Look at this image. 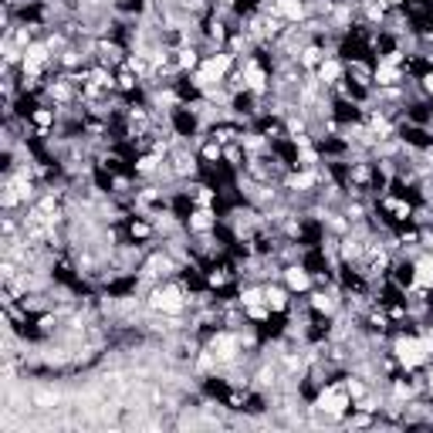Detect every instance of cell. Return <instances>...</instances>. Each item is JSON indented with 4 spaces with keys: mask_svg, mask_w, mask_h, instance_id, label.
Segmentation results:
<instances>
[{
    "mask_svg": "<svg viewBox=\"0 0 433 433\" xmlns=\"http://www.w3.org/2000/svg\"><path fill=\"white\" fill-rule=\"evenodd\" d=\"M396 78H400V71H396V65H392V61H383V65L376 68V82H383V85H392Z\"/></svg>",
    "mask_w": 433,
    "mask_h": 433,
    "instance_id": "6",
    "label": "cell"
},
{
    "mask_svg": "<svg viewBox=\"0 0 433 433\" xmlns=\"http://www.w3.org/2000/svg\"><path fill=\"white\" fill-rule=\"evenodd\" d=\"M338 71H342V68H338L335 61H322V68H318L322 82H335V78H338Z\"/></svg>",
    "mask_w": 433,
    "mask_h": 433,
    "instance_id": "10",
    "label": "cell"
},
{
    "mask_svg": "<svg viewBox=\"0 0 433 433\" xmlns=\"http://www.w3.org/2000/svg\"><path fill=\"white\" fill-rule=\"evenodd\" d=\"M153 166H156V159H142V163H139V170H142V173H149Z\"/></svg>",
    "mask_w": 433,
    "mask_h": 433,
    "instance_id": "20",
    "label": "cell"
},
{
    "mask_svg": "<svg viewBox=\"0 0 433 433\" xmlns=\"http://www.w3.org/2000/svg\"><path fill=\"white\" fill-rule=\"evenodd\" d=\"M257 302H261V291H244V305H251V308H254Z\"/></svg>",
    "mask_w": 433,
    "mask_h": 433,
    "instance_id": "18",
    "label": "cell"
},
{
    "mask_svg": "<svg viewBox=\"0 0 433 433\" xmlns=\"http://www.w3.org/2000/svg\"><path fill=\"white\" fill-rule=\"evenodd\" d=\"M311 183H315V176H311V173H302V176H294V180H291V186H311Z\"/></svg>",
    "mask_w": 433,
    "mask_h": 433,
    "instance_id": "14",
    "label": "cell"
},
{
    "mask_svg": "<svg viewBox=\"0 0 433 433\" xmlns=\"http://www.w3.org/2000/svg\"><path fill=\"white\" fill-rule=\"evenodd\" d=\"M206 68H210V71H217V74H223V71L230 68V54H217V58L210 61V65H206Z\"/></svg>",
    "mask_w": 433,
    "mask_h": 433,
    "instance_id": "11",
    "label": "cell"
},
{
    "mask_svg": "<svg viewBox=\"0 0 433 433\" xmlns=\"http://www.w3.org/2000/svg\"><path fill=\"white\" fill-rule=\"evenodd\" d=\"M278 14L298 21V17H302V4H298V0H278Z\"/></svg>",
    "mask_w": 433,
    "mask_h": 433,
    "instance_id": "7",
    "label": "cell"
},
{
    "mask_svg": "<svg viewBox=\"0 0 433 433\" xmlns=\"http://www.w3.org/2000/svg\"><path fill=\"white\" fill-rule=\"evenodd\" d=\"M268 302H271V308H285V294H281L278 288H271V291H268Z\"/></svg>",
    "mask_w": 433,
    "mask_h": 433,
    "instance_id": "12",
    "label": "cell"
},
{
    "mask_svg": "<svg viewBox=\"0 0 433 433\" xmlns=\"http://www.w3.org/2000/svg\"><path fill=\"white\" fill-rule=\"evenodd\" d=\"M430 386H433V376H430Z\"/></svg>",
    "mask_w": 433,
    "mask_h": 433,
    "instance_id": "22",
    "label": "cell"
},
{
    "mask_svg": "<svg viewBox=\"0 0 433 433\" xmlns=\"http://www.w3.org/2000/svg\"><path fill=\"white\" fill-rule=\"evenodd\" d=\"M349 406V400H345V392H325V396H322V403H318V409L322 413H328V417H338V413H342V409Z\"/></svg>",
    "mask_w": 433,
    "mask_h": 433,
    "instance_id": "3",
    "label": "cell"
},
{
    "mask_svg": "<svg viewBox=\"0 0 433 433\" xmlns=\"http://www.w3.org/2000/svg\"><path fill=\"white\" fill-rule=\"evenodd\" d=\"M342 254H345V257H355V254H359V244H355V240H345Z\"/></svg>",
    "mask_w": 433,
    "mask_h": 433,
    "instance_id": "17",
    "label": "cell"
},
{
    "mask_svg": "<svg viewBox=\"0 0 433 433\" xmlns=\"http://www.w3.org/2000/svg\"><path fill=\"white\" fill-rule=\"evenodd\" d=\"M417 285H433V257H423V261L417 264Z\"/></svg>",
    "mask_w": 433,
    "mask_h": 433,
    "instance_id": "5",
    "label": "cell"
},
{
    "mask_svg": "<svg viewBox=\"0 0 433 433\" xmlns=\"http://www.w3.org/2000/svg\"><path fill=\"white\" fill-rule=\"evenodd\" d=\"M318 54H322V51L308 48V51H305V65H318Z\"/></svg>",
    "mask_w": 433,
    "mask_h": 433,
    "instance_id": "19",
    "label": "cell"
},
{
    "mask_svg": "<svg viewBox=\"0 0 433 433\" xmlns=\"http://www.w3.org/2000/svg\"><path fill=\"white\" fill-rule=\"evenodd\" d=\"M426 88H430V91H433V74H430V78H426Z\"/></svg>",
    "mask_w": 433,
    "mask_h": 433,
    "instance_id": "21",
    "label": "cell"
},
{
    "mask_svg": "<svg viewBox=\"0 0 433 433\" xmlns=\"http://www.w3.org/2000/svg\"><path fill=\"white\" fill-rule=\"evenodd\" d=\"M210 349H213L217 359H234V352H237V338H234V335H217Z\"/></svg>",
    "mask_w": 433,
    "mask_h": 433,
    "instance_id": "4",
    "label": "cell"
},
{
    "mask_svg": "<svg viewBox=\"0 0 433 433\" xmlns=\"http://www.w3.org/2000/svg\"><path fill=\"white\" fill-rule=\"evenodd\" d=\"M193 227H196V230H206V227H210V213L200 210V213L193 217Z\"/></svg>",
    "mask_w": 433,
    "mask_h": 433,
    "instance_id": "13",
    "label": "cell"
},
{
    "mask_svg": "<svg viewBox=\"0 0 433 433\" xmlns=\"http://www.w3.org/2000/svg\"><path fill=\"white\" fill-rule=\"evenodd\" d=\"M149 305H153V308H159V311H170V315H176V311L183 308L180 294L173 291V288H166V291H156L153 298H149Z\"/></svg>",
    "mask_w": 433,
    "mask_h": 433,
    "instance_id": "2",
    "label": "cell"
},
{
    "mask_svg": "<svg viewBox=\"0 0 433 433\" xmlns=\"http://www.w3.org/2000/svg\"><path fill=\"white\" fill-rule=\"evenodd\" d=\"M396 355H400L403 366H420L426 355V345L417 342V338H403V342H396Z\"/></svg>",
    "mask_w": 433,
    "mask_h": 433,
    "instance_id": "1",
    "label": "cell"
},
{
    "mask_svg": "<svg viewBox=\"0 0 433 433\" xmlns=\"http://www.w3.org/2000/svg\"><path fill=\"white\" fill-rule=\"evenodd\" d=\"M247 85H251L254 91H261V88H264V71H261L257 65H251V68H247Z\"/></svg>",
    "mask_w": 433,
    "mask_h": 433,
    "instance_id": "9",
    "label": "cell"
},
{
    "mask_svg": "<svg viewBox=\"0 0 433 433\" xmlns=\"http://www.w3.org/2000/svg\"><path fill=\"white\" fill-rule=\"evenodd\" d=\"M315 308H318V311H332V298L318 294V298H315Z\"/></svg>",
    "mask_w": 433,
    "mask_h": 433,
    "instance_id": "15",
    "label": "cell"
},
{
    "mask_svg": "<svg viewBox=\"0 0 433 433\" xmlns=\"http://www.w3.org/2000/svg\"><path fill=\"white\" fill-rule=\"evenodd\" d=\"M288 285L298 288V291H305V288H308V274H305V271H298V268H291V271H288Z\"/></svg>",
    "mask_w": 433,
    "mask_h": 433,
    "instance_id": "8",
    "label": "cell"
},
{
    "mask_svg": "<svg viewBox=\"0 0 433 433\" xmlns=\"http://www.w3.org/2000/svg\"><path fill=\"white\" fill-rule=\"evenodd\" d=\"M17 200H21V193H17V190H14V186H10V190H7V193H4V206H14V203H17Z\"/></svg>",
    "mask_w": 433,
    "mask_h": 433,
    "instance_id": "16",
    "label": "cell"
}]
</instances>
